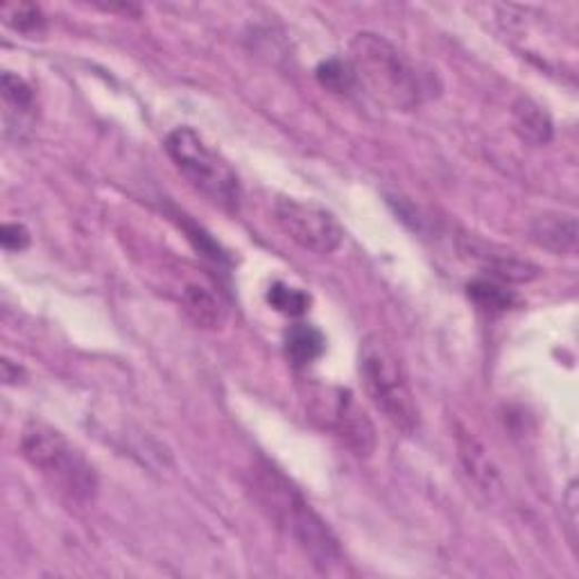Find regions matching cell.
I'll use <instances>...</instances> for the list:
<instances>
[{"label": "cell", "instance_id": "cell-12", "mask_svg": "<svg viewBox=\"0 0 579 579\" xmlns=\"http://www.w3.org/2000/svg\"><path fill=\"white\" fill-rule=\"evenodd\" d=\"M181 306L190 321L200 329H220L224 321V306L216 292L202 283H188L181 290Z\"/></svg>", "mask_w": 579, "mask_h": 579}, {"label": "cell", "instance_id": "cell-16", "mask_svg": "<svg viewBox=\"0 0 579 579\" xmlns=\"http://www.w3.org/2000/svg\"><path fill=\"white\" fill-rule=\"evenodd\" d=\"M315 76H317V82L325 87L327 91H331V93L345 96V93H351V91L358 89L353 69H351V63L347 59H338L336 57V59L321 61L319 67H317Z\"/></svg>", "mask_w": 579, "mask_h": 579}, {"label": "cell", "instance_id": "cell-15", "mask_svg": "<svg viewBox=\"0 0 579 579\" xmlns=\"http://www.w3.org/2000/svg\"><path fill=\"white\" fill-rule=\"evenodd\" d=\"M469 297L476 306L489 312H505L509 308L517 306L519 297L511 290H507L500 281L496 279H476L469 283Z\"/></svg>", "mask_w": 579, "mask_h": 579}, {"label": "cell", "instance_id": "cell-11", "mask_svg": "<svg viewBox=\"0 0 579 579\" xmlns=\"http://www.w3.org/2000/svg\"><path fill=\"white\" fill-rule=\"evenodd\" d=\"M513 132L530 146H548L552 141V120L548 111L530 98H519L511 107Z\"/></svg>", "mask_w": 579, "mask_h": 579}, {"label": "cell", "instance_id": "cell-7", "mask_svg": "<svg viewBox=\"0 0 579 579\" xmlns=\"http://www.w3.org/2000/svg\"><path fill=\"white\" fill-rule=\"evenodd\" d=\"M274 222L295 244L317 256L333 253L345 240L338 218L312 202L279 198L274 202Z\"/></svg>", "mask_w": 579, "mask_h": 579}, {"label": "cell", "instance_id": "cell-5", "mask_svg": "<svg viewBox=\"0 0 579 579\" xmlns=\"http://www.w3.org/2000/svg\"><path fill=\"white\" fill-rule=\"evenodd\" d=\"M166 152L188 183L209 202L229 213L238 211L242 190L236 170L196 130L177 127L166 139Z\"/></svg>", "mask_w": 579, "mask_h": 579}, {"label": "cell", "instance_id": "cell-1", "mask_svg": "<svg viewBox=\"0 0 579 579\" xmlns=\"http://www.w3.org/2000/svg\"><path fill=\"white\" fill-rule=\"evenodd\" d=\"M249 489L277 528L295 541L315 568L331 570L342 563L345 555L329 523L279 469L268 462L253 465L249 471Z\"/></svg>", "mask_w": 579, "mask_h": 579}, {"label": "cell", "instance_id": "cell-14", "mask_svg": "<svg viewBox=\"0 0 579 579\" xmlns=\"http://www.w3.org/2000/svg\"><path fill=\"white\" fill-rule=\"evenodd\" d=\"M480 259L489 274L496 281H509V283H528L539 277V268L530 261L519 259L511 253H480Z\"/></svg>", "mask_w": 579, "mask_h": 579}, {"label": "cell", "instance_id": "cell-8", "mask_svg": "<svg viewBox=\"0 0 579 579\" xmlns=\"http://www.w3.org/2000/svg\"><path fill=\"white\" fill-rule=\"evenodd\" d=\"M0 91H3L6 102V132L17 134L19 141L28 139L34 130L37 118V98L34 89L14 73H3L0 80Z\"/></svg>", "mask_w": 579, "mask_h": 579}, {"label": "cell", "instance_id": "cell-9", "mask_svg": "<svg viewBox=\"0 0 579 579\" xmlns=\"http://www.w3.org/2000/svg\"><path fill=\"white\" fill-rule=\"evenodd\" d=\"M530 238L555 256H575L579 242L577 218L568 213H543L530 224Z\"/></svg>", "mask_w": 579, "mask_h": 579}, {"label": "cell", "instance_id": "cell-17", "mask_svg": "<svg viewBox=\"0 0 579 579\" xmlns=\"http://www.w3.org/2000/svg\"><path fill=\"white\" fill-rule=\"evenodd\" d=\"M0 14H3V21L8 28H12L26 37H34L46 30L43 12L32 3H6L3 8H0Z\"/></svg>", "mask_w": 579, "mask_h": 579}, {"label": "cell", "instance_id": "cell-20", "mask_svg": "<svg viewBox=\"0 0 579 579\" xmlns=\"http://www.w3.org/2000/svg\"><path fill=\"white\" fill-rule=\"evenodd\" d=\"M23 376H26V371L19 365H14L10 358L3 360V380H6V385H19Z\"/></svg>", "mask_w": 579, "mask_h": 579}, {"label": "cell", "instance_id": "cell-18", "mask_svg": "<svg viewBox=\"0 0 579 579\" xmlns=\"http://www.w3.org/2000/svg\"><path fill=\"white\" fill-rule=\"evenodd\" d=\"M268 301H270V306L277 308L279 312L292 315V317L303 315L306 308H308V303H310L308 295H303L301 290L290 288V286H286V283H274V286L270 288V292H268Z\"/></svg>", "mask_w": 579, "mask_h": 579}, {"label": "cell", "instance_id": "cell-3", "mask_svg": "<svg viewBox=\"0 0 579 579\" xmlns=\"http://www.w3.org/2000/svg\"><path fill=\"white\" fill-rule=\"evenodd\" d=\"M21 453L71 500L89 502L98 496V473L80 450L48 423L32 421L21 435Z\"/></svg>", "mask_w": 579, "mask_h": 579}, {"label": "cell", "instance_id": "cell-2", "mask_svg": "<svg viewBox=\"0 0 579 579\" xmlns=\"http://www.w3.org/2000/svg\"><path fill=\"white\" fill-rule=\"evenodd\" d=\"M356 84L373 102L392 111L417 109L430 87L426 73L392 41L376 32H360L349 43V57Z\"/></svg>", "mask_w": 579, "mask_h": 579}, {"label": "cell", "instance_id": "cell-6", "mask_svg": "<svg viewBox=\"0 0 579 579\" xmlns=\"http://www.w3.org/2000/svg\"><path fill=\"white\" fill-rule=\"evenodd\" d=\"M303 406L315 426L336 435L358 458L373 453L376 428L349 390L333 385H308Z\"/></svg>", "mask_w": 579, "mask_h": 579}, {"label": "cell", "instance_id": "cell-19", "mask_svg": "<svg viewBox=\"0 0 579 579\" xmlns=\"http://www.w3.org/2000/svg\"><path fill=\"white\" fill-rule=\"evenodd\" d=\"M0 242L8 251H23L30 244V231L23 224H3Z\"/></svg>", "mask_w": 579, "mask_h": 579}, {"label": "cell", "instance_id": "cell-4", "mask_svg": "<svg viewBox=\"0 0 579 579\" xmlns=\"http://www.w3.org/2000/svg\"><path fill=\"white\" fill-rule=\"evenodd\" d=\"M360 378L365 392L376 410L388 419L397 430L412 435L419 426V410L410 390L408 376L395 349L371 336L360 349Z\"/></svg>", "mask_w": 579, "mask_h": 579}, {"label": "cell", "instance_id": "cell-13", "mask_svg": "<svg viewBox=\"0 0 579 579\" xmlns=\"http://www.w3.org/2000/svg\"><path fill=\"white\" fill-rule=\"evenodd\" d=\"M327 349V340L319 329L310 325H297L286 333V356L295 367H308Z\"/></svg>", "mask_w": 579, "mask_h": 579}, {"label": "cell", "instance_id": "cell-10", "mask_svg": "<svg viewBox=\"0 0 579 579\" xmlns=\"http://www.w3.org/2000/svg\"><path fill=\"white\" fill-rule=\"evenodd\" d=\"M458 448H460V460L467 469V473L471 476V480L487 493H498L502 482H500V473L498 467L493 465V460L489 458L487 448L467 430H460L458 435Z\"/></svg>", "mask_w": 579, "mask_h": 579}]
</instances>
